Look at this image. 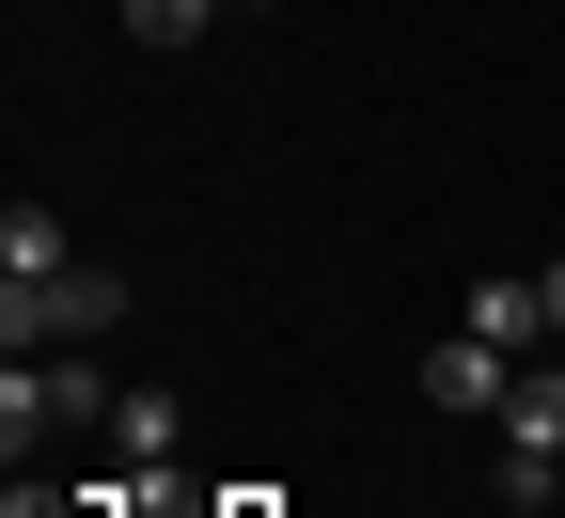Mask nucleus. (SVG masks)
<instances>
[{
	"label": "nucleus",
	"mask_w": 565,
	"mask_h": 518,
	"mask_svg": "<svg viewBox=\"0 0 565 518\" xmlns=\"http://www.w3.org/2000/svg\"><path fill=\"white\" fill-rule=\"evenodd\" d=\"M110 315H126V283H110L95 252L47 267V283H0V346H17V361H32V346H95Z\"/></svg>",
	"instance_id": "1"
},
{
	"label": "nucleus",
	"mask_w": 565,
	"mask_h": 518,
	"mask_svg": "<svg viewBox=\"0 0 565 518\" xmlns=\"http://www.w3.org/2000/svg\"><path fill=\"white\" fill-rule=\"evenodd\" d=\"M424 393H440V409H487V424H503V393H519V361L487 346V330H456V346H424Z\"/></svg>",
	"instance_id": "2"
},
{
	"label": "nucleus",
	"mask_w": 565,
	"mask_h": 518,
	"mask_svg": "<svg viewBox=\"0 0 565 518\" xmlns=\"http://www.w3.org/2000/svg\"><path fill=\"white\" fill-rule=\"evenodd\" d=\"M456 330H487L503 361H519V346H550V267H503V283H471V315H456Z\"/></svg>",
	"instance_id": "3"
},
{
	"label": "nucleus",
	"mask_w": 565,
	"mask_h": 518,
	"mask_svg": "<svg viewBox=\"0 0 565 518\" xmlns=\"http://www.w3.org/2000/svg\"><path fill=\"white\" fill-rule=\"evenodd\" d=\"M173 440H189V409H173V393H110V456L173 472Z\"/></svg>",
	"instance_id": "4"
},
{
	"label": "nucleus",
	"mask_w": 565,
	"mask_h": 518,
	"mask_svg": "<svg viewBox=\"0 0 565 518\" xmlns=\"http://www.w3.org/2000/svg\"><path fill=\"white\" fill-rule=\"evenodd\" d=\"M47 267H79V236H63L47 204H17V220H0V283H47Z\"/></svg>",
	"instance_id": "5"
},
{
	"label": "nucleus",
	"mask_w": 565,
	"mask_h": 518,
	"mask_svg": "<svg viewBox=\"0 0 565 518\" xmlns=\"http://www.w3.org/2000/svg\"><path fill=\"white\" fill-rule=\"evenodd\" d=\"M204 17H221V0H126V32H141V47H189Z\"/></svg>",
	"instance_id": "6"
},
{
	"label": "nucleus",
	"mask_w": 565,
	"mask_h": 518,
	"mask_svg": "<svg viewBox=\"0 0 565 518\" xmlns=\"http://www.w3.org/2000/svg\"><path fill=\"white\" fill-rule=\"evenodd\" d=\"M550 330H565V252H550Z\"/></svg>",
	"instance_id": "7"
},
{
	"label": "nucleus",
	"mask_w": 565,
	"mask_h": 518,
	"mask_svg": "<svg viewBox=\"0 0 565 518\" xmlns=\"http://www.w3.org/2000/svg\"><path fill=\"white\" fill-rule=\"evenodd\" d=\"M221 518H267V503H221Z\"/></svg>",
	"instance_id": "8"
},
{
	"label": "nucleus",
	"mask_w": 565,
	"mask_h": 518,
	"mask_svg": "<svg viewBox=\"0 0 565 518\" xmlns=\"http://www.w3.org/2000/svg\"><path fill=\"white\" fill-rule=\"evenodd\" d=\"M63 518H79V503H63Z\"/></svg>",
	"instance_id": "9"
}]
</instances>
